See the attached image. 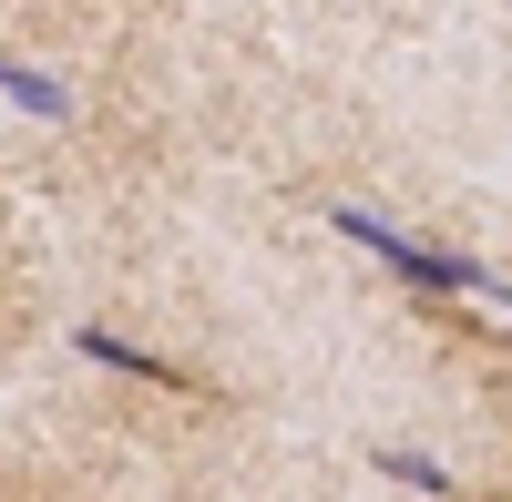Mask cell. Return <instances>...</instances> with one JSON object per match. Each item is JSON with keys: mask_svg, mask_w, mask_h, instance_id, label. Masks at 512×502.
<instances>
[{"mask_svg": "<svg viewBox=\"0 0 512 502\" xmlns=\"http://www.w3.org/2000/svg\"><path fill=\"white\" fill-rule=\"evenodd\" d=\"M328 226L349 236V246H369L390 277L431 287V298H492V308H512V287H502L482 257H461V246H431V236H410V226H390V216H369V205H328Z\"/></svg>", "mask_w": 512, "mask_h": 502, "instance_id": "6da1fadb", "label": "cell"}, {"mask_svg": "<svg viewBox=\"0 0 512 502\" xmlns=\"http://www.w3.org/2000/svg\"><path fill=\"white\" fill-rule=\"evenodd\" d=\"M72 349L93 359V369H113V380H164V390H195V369H175V359H154V349H134V339H113V328H72Z\"/></svg>", "mask_w": 512, "mask_h": 502, "instance_id": "7a4b0ae2", "label": "cell"}, {"mask_svg": "<svg viewBox=\"0 0 512 502\" xmlns=\"http://www.w3.org/2000/svg\"><path fill=\"white\" fill-rule=\"evenodd\" d=\"M0 103H21V113H41V123H62V113H72V82L31 72V62H0Z\"/></svg>", "mask_w": 512, "mask_h": 502, "instance_id": "3957f363", "label": "cell"}, {"mask_svg": "<svg viewBox=\"0 0 512 502\" xmlns=\"http://www.w3.org/2000/svg\"><path fill=\"white\" fill-rule=\"evenodd\" d=\"M379 472L410 482V492H451V472H441V462H420V451H379Z\"/></svg>", "mask_w": 512, "mask_h": 502, "instance_id": "277c9868", "label": "cell"}]
</instances>
